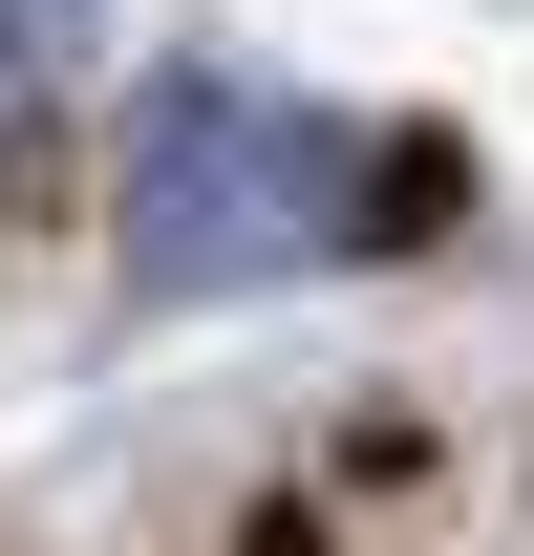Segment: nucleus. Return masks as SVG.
Masks as SVG:
<instances>
[{
    "instance_id": "1",
    "label": "nucleus",
    "mask_w": 534,
    "mask_h": 556,
    "mask_svg": "<svg viewBox=\"0 0 534 556\" xmlns=\"http://www.w3.org/2000/svg\"><path fill=\"white\" fill-rule=\"evenodd\" d=\"M364 214H385L364 129H321V108H278V86H236V65H171V86L129 108V278H150V300L342 257Z\"/></svg>"
},
{
    "instance_id": "2",
    "label": "nucleus",
    "mask_w": 534,
    "mask_h": 556,
    "mask_svg": "<svg viewBox=\"0 0 534 556\" xmlns=\"http://www.w3.org/2000/svg\"><path fill=\"white\" fill-rule=\"evenodd\" d=\"M65 65H86V0H0V108H43Z\"/></svg>"
}]
</instances>
